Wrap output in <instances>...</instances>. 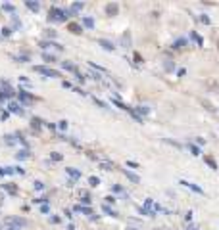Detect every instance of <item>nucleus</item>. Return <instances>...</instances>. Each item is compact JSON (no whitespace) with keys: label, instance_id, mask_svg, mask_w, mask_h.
Here are the masks:
<instances>
[{"label":"nucleus","instance_id":"obj_2","mask_svg":"<svg viewBox=\"0 0 219 230\" xmlns=\"http://www.w3.org/2000/svg\"><path fill=\"white\" fill-rule=\"evenodd\" d=\"M33 69L37 71V73H42V75H46V77H60V73L58 71H54V69H50V67H44V65H35Z\"/></svg>","mask_w":219,"mask_h":230},{"label":"nucleus","instance_id":"obj_38","mask_svg":"<svg viewBox=\"0 0 219 230\" xmlns=\"http://www.w3.org/2000/svg\"><path fill=\"white\" fill-rule=\"evenodd\" d=\"M187 230H196V228H192V226H188V228H187Z\"/></svg>","mask_w":219,"mask_h":230},{"label":"nucleus","instance_id":"obj_22","mask_svg":"<svg viewBox=\"0 0 219 230\" xmlns=\"http://www.w3.org/2000/svg\"><path fill=\"white\" fill-rule=\"evenodd\" d=\"M42 57H44L46 62H50V64H54V62H56V57H54V56H50V54H42Z\"/></svg>","mask_w":219,"mask_h":230},{"label":"nucleus","instance_id":"obj_3","mask_svg":"<svg viewBox=\"0 0 219 230\" xmlns=\"http://www.w3.org/2000/svg\"><path fill=\"white\" fill-rule=\"evenodd\" d=\"M6 224H10V226H15V228H19V226H25L27 221H25V219H19V217H8V219H6Z\"/></svg>","mask_w":219,"mask_h":230},{"label":"nucleus","instance_id":"obj_17","mask_svg":"<svg viewBox=\"0 0 219 230\" xmlns=\"http://www.w3.org/2000/svg\"><path fill=\"white\" fill-rule=\"evenodd\" d=\"M69 31L71 33H77V35H79V33H83V31H81V27L75 25V23H71V25H69Z\"/></svg>","mask_w":219,"mask_h":230},{"label":"nucleus","instance_id":"obj_31","mask_svg":"<svg viewBox=\"0 0 219 230\" xmlns=\"http://www.w3.org/2000/svg\"><path fill=\"white\" fill-rule=\"evenodd\" d=\"M46 37L54 38V37H56V31H52V29H48V31H46Z\"/></svg>","mask_w":219,"mask_h":230},{"label":"nucleus","instance_id":"obj_30","mask_svg":"<svg viewBox=\"0 0 219 230\" xmlns=\"http://www.w3.org/2000/svg\"><path fill=\"white\" fill-rule=\"evenodd\" d=\"M185 44V40H183V38H181V40H177V42H175L173 44V48H181V46Z\"/></svg>","mask_w":219,"mask_h":230},{"label":"nucleus","instance_id":"obj_18","mask_svg":"<svg viewBox=\"0 0 219 230\" xmlns=\"http://www.w3.org/2000/svg\"><path fill=\"white\" fill-rule=\"evenodd\" d=\"M4 140H6V144H10V146H12V144H15V138H13L12 134H6V136H4Z\"/></svg>","mask_w":219,"mask_h":230},{"label":"nucleus","instance_id":"obj_9","mask_svg":"<svg viewBox=\"0 0 219 230\" xmlns=\"http://www.w3.org/2000/svg\"><path fill=\"white\" fill-rule=\"evenodd\" d=\"M62 67H64V69H67V71H73V73H77V67H75L73 64H69V62H64V64H62Z\"/></svg>","mask_w":219,"mask_h":230},{"label":"nucleus","instance_id":"obj_14","mask_svg":"<svg viewBox=\"0 0 219 230\" xmlns=\"http://www.w3.org/2000/svg\"><path fill=\"white\" fill-rule=\"evenodd\" d=\"M79 10H83V4L81 2H75L73 6H71V13H75V12H79Z\"/></svg>","mask_w":219,"mask_h":230},{"label":"nucleus","instance_id":"obj_39","mask_svg":"<svg viewBox=\"0 0 219 230\" xmlns=\"http://www.w3.org/2000/svg\"><path fill=\"white\" fill-rule=\"evenodd\" d=\"M131 230H133V228H131Z\"/></svg>","mask_w":219,"mask_h":230},{"label":"nucleus","instance_id":"obj_5","mask_svg":"<svg viewBox=\"0 0 219 230\" xmlns=\"http://www.w3.org/2000/svg\"><path fill=\"white\" fill-rule=\"evenodd\" d=\"M8 109H10L12 113H19V115L23 113V109H21V106L17 102H10V104H8Z\"/></svg>","mask_w":219,"mask_h":230},{"label":"nucleus","instance_id":"obj_8","mask_svg":"<svg viewBox=\"0 0 219 230\" xmlns=\"http://www.w3.org/2000/svg\"><path fill=\"white\" fill-rule=\"evenodd\" d=\"M65 171H67V175H69L71 179H75V180H77L79 177H81V172H79L77 169H73V167H67V169H65Z\"/></svg>","mask_w":219,"mask_h":230},{"label":"nucleus","instance_id":"obj_35","mask_svg":"<svg viewBox=\"0 0 219 230\" xmlns=\"http://www.w3.org/2000/svg\"><path fill=\"white\" fill-rule=\"evenodd\" d=\"M106 201H108V203H114V201H116V198H114V196H108V198H106Z\"/></svg>","mask_w":219,"mask_h":230},{"label":"nucleus","instance_id":"obj_15","mask_svg":"<svg viewBox=\"0 0 219 230\" xmlns=\"http://www.w3.org/2000/svg\"><path fill=\"white\" fill-rule=\"evenodd\" d=\"M15 157H17V159H27V157H29V152H27V150H21Z\"/></svg>","mask_w":219,"mask_h":230},{"label":"nucleus","instance_id":"obj_32","mask_svg":"<svg viewBox=\"0 0 219 230\" xmlns=\"http://www.w3.org/2000/svg\"><path fill=\"white\" fill-rule=\"evenodd\" d=\"M33 127H35V128H40V119H33Z\"/></svg>","mask_w":219,"mask_h":230},{"label":"nucleus","instance_id":"obj_27","mask_svg":"<svg viewBox=\"0 0 219 230\" xmlns=\"http://www.w3.org/2000/svg\"><path fill=\"white\" fill-rule=\"evenodd\" d=\"M2 8H4L6 12H12V13H13V10H15V8H13L12 4H4V6H2Z\"/></svg>","mask_w":219,"mask_h":230},{"label":"nucleus","instance_id":"obj_29","mask_svg":"<svg viewBox=\"0 0 219 230\" xmlns=\"http://www.w3.org/2000/svg\"><path fill=\"white\" fill-rule=\"evenodd\" d=\"M42 188H44V184H42V182H39V180H37V182H35V190H42Z\"/></svg>","mask_w":219,"mask_h":230},{"label":"nucleus","instance_id":"obj_23","mask_svg":"<svg viewBox=\"0 0 219 230\" xmlns=\"http://www.w3.org/2000/svg\"><path fill=\"white\" fill-rule=\"evenodd\" d=\"M10 35H12V29H10V27H4V29H2V37H10Z\"/></svg>","mask_w":219,"mask_h":230},{"label":"nucleus","instance_id":"obj_20","mask_svg":"<svg viewBox=\"0 0 219 230\" xmlns=\"http://www.w3.org/2000/svg\"><path fill=\"white\" fill-rule=\"evenodd\" d=\"M100 167H102L104 171H112V169H114V165H112V163H106V161H104V163H100Z\"/></svg>","mask_w":219,"mask_h":230},{"label":"nucleus","instance_id":"obj_36","mask_svg":"<svg viewBox=\"0 0 219 230\" xmlns=\"http://www.w3.org/2000/svg\"><path fill=\"white\" fill-rule=\"evenodd\" d=\"M0 175H6V169H4V167H0Z\"/></svg>","mask_w":219,"mask_h":230},{"label":"nucleus","instance_id":"obj_11","mask_svg":"<svg viewBox=\"0 0 219 230\" xmlns=\"http://www.w3.org/2000/svg\"><path fill=\"white\" fill-rule=\"evenodd\" d=\"M98 42H100V46H104V48H106V50H114V48H116V46L112 44V42H108V40H98Z\"/></svg>","mask_w":219,"mask_h":230},{"label":"nucleus","instance_id":"obj_21","mask_svg":"<svg viewBox=\"0 0 219 230\" xmlns=\"http://www.w3.org/2000/svg\"><path fill=\"white\" fill-rule=\"evenodd\" d=\"M4 188H6L10 194H15V192H17V188H15V186H12V184H4Z\"/></svg>","mask_w":219,"mask_h":230},{"label":"nucleus","instance_id":"obj_4","mask_svg":"<svg viewBox=\"0 0 219 230\" xmlns=\"http://www.w3.org/2000/svg\"><path fill=\"white\" fill-rule=\"evenodd\" d=\"M179 184H181V186H185V188H190V190H194L196 194H204V190H202L200 186L192 184V182H188V180H179Z\"/></svg>","mask_w":219,"mask_h":230},{"label":"nucleus","instance_id":"obj_6","mask_svg":"<svg viewBox=\"0 0 219 230\" xmlns=\"http://www.w3.org/2000/svg\"><path fill=\"white\" fill-rule=\"evenodd\" d=\"M19 100H21L23 104H33V102H35V98H33L31 94H27V92H23V90L19 92Z\"/></svg>","mask_w":219,"mask_h":230},{"label":"nucleus","instance_id":"obj_7","mask_svg":"<svg viewBox=\"0 0 219 230\" xmlns=\"http://www.w3.org/2000/svg\"><path fill=\"white\" fill-rule=\"evenodd\" d=\"M25 6L29 8V10H33V12H39V10H40V4H39V2H31V0H27Z\"/></svg>","mask_w":219,"mask_h":230},{"label":"nucleus","instance_id":"obj_33","mask_svg":"<svg viewBox=\"0 0 219 230\" xmlns=\"http://www.w3.org/2000/svg\"><path fill=\"white\" fill-rule=\"evenodd\" d=\"M60 128H62V130H64V128H67V121H60V125H58Z\"/></svg>","mask_w":219,"mask_h":230},{"label":"nucleus","instance_id":"obj_1","mask_svg":"<svg viewBox=\"0 0 219 230\" xmlns=\"http://www.w3.org/2000/svg\"><path fill=\"white\" fill-rule=\"evenodd\" d=\"M71 15V10H60V8H52L50 10V21H65Z\"/></svg>","mask_w":219,"mask_h":230},{"label":"nucleus","instance_id":"obj_10","mask_svg":"<svg viewBox=\"0 0 219 230\" xmlns=\"http://www.w3.org/2000/svg\"><path fill=\"white\" fill-rule=\"evenodd\" d=\"M83 25L89 27V29H92V27H94V19L92 17H83Z\"/></svg>","mask_w":219,"mask_h":230},{"label":"nucleus","instance_id":"obj_25","mask_svg":"<svg viewBox=\"0 0 219 230\" xmlns=\"http://www.w3.org/2000/svg\"><path fill=\"white\" fill-rule=\"evenodd\" d=\"M206 161H208V165L212 167V169H217V165H215V161H213L212 157H206Z\"/></svg>","mask_w":219,"mask_h":230},{"label":"nucleus","instance_id":"obj_28","mask_svg":"<svg viewBox=\"0 0 219 230\" xmlns=\"http://www.w3.org/2000/svg\"><path fill=\"white\" fill-rule=\"evenodd\" d=\"M190 152H192V155H200V150L196 146H190Z\"/></svg>","mask_w":219,"mask_h":230},{"label":"nucleus","instance_id":"obj_19","mask_svg":"<svg viewBox=\"0 0 219 230\" xmlns=\"http://www.w3.org/2000/svg\"><path fill=\"white\" fill-rule=\"evenodd\" d=\"M89 184H90V186H98V184H100L98 177H90V179H89Z\"/></svg>","mask_w":219,"mask_h":230},{"label":"nucleus","instance_id":"obj_37","mask_svg":"<svg viewBox=\"0 0 219 230\" xmlns=\"http://www.w3.org/2000/svg\"><path fill=\"white\" fill-rule=\"evenodd\" d=\"M8 230H17V228H15V226H10V228H8Z\"/></svg>","mask_w":219,"mask_h":230},{"label":"nucleus","instance_id":"obj_12","mask_svg":"<svg viewBox=\"0 0 219 230\" xmlns=\"http://www.w3.org/2000/svg\"><path fill=\"white\" fill-rule=\"evenodd\" d=\"M102 209H104V213H108V215H112V217H116V215H117V213L112 209L110 205H102Z\"/></svg>","mask_w":219,"mask_h":230},{"label":"nucleus","instance_id":"obj_16","mask_svg":"<svg viewBox=\"0 0 219 230\" xmlns=\"http://www.w3.org/2000/svg\"><path fill=\"white\" fill-rule=\"evenodd\" d=\"M106 12H108V13H116L117 6H116V4H108V6H106Z\"/></svg>","mask_w":219,"mask_h":230},{"label":"nucleus","instance_id":"obj_13","mask_svg":"<svg viewBox=\"0 0 219 230\" xmlns=\"http://www.w3.org/2000/svg\"><path fill=\"white\" fill-rule=\"evenodd\" d=\"M125 175H127V179H129V180H133V182H138V180H140V179H138V177L135 175V172H129V171H125Z\"/></svg>","mask_w":219,"mask_h":230},{"label":"nucleus","instance_id":"obj_26","mask_svg":"<svg viewBox=\"0 0 219 230\" xmlns=\"http://www.w3.org/2000/svg\"><path fill=\"white\" fill-rule=\"evenodd\" d=\"M136 109H138L140 113H144V115H146V113H148V111H150V109L146 108V106H138V108H136Z\"/></svg>","mask_w":219,"mask_h":230},{"label":"nucleus","instance_id":"obj_24","mask_svg":"<svg viewBox=\"0 0 219 230\" xmlns=\"http://www.w3.org/2000/svg\"><path fill=\"white\" fill-rule=\"evenodd\" d=\"M50 157H52V159H54V161H62V153L54 152V153H52V155H50Z\"/></svg>","mask_w":219,"mask_h":230},{"label":"nucleus","instance_id":"obj_34","mask_svg":"<svg viewBox=\"0 0 219 230\" xmlns=\"http://www.w3.org/2000/svg\"><path fill=\"white\" fill-rule=\"evenodd\" d=\"M40 211H42V213H48V211H50V207H48V205H42V207H40Z\"/></svg>","mask_w":219,"mask_h":230}]
</instances>
